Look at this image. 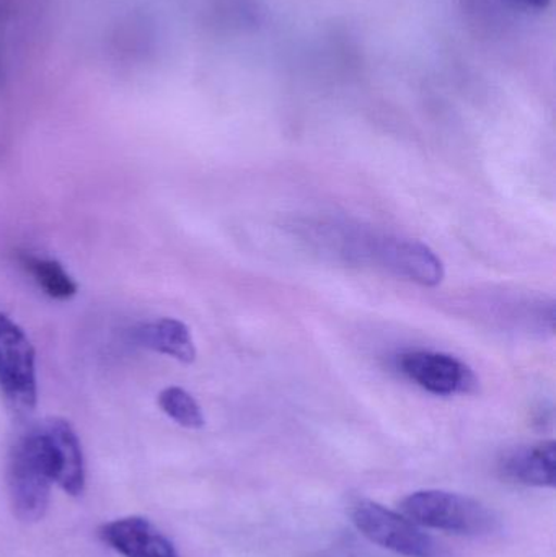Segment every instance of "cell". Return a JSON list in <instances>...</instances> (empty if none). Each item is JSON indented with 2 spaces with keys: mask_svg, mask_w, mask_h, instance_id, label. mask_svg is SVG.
Masks as SVG:
<instances>
[{
  "mask_svg": "<svg viewBox=\"0 0 556 557\" xmlns=\"http://www.w3.org/2000/svg\"><path fill=\"white\" fill-rule=\"evenodd\" d=\"M395 366L407 379L433 395H469L479 389L473 370L449 354L408 350L395 359Z\"/></svg>",
  "mask_w": 556,
  "mask_h": 557,
  "instance_id": "5",
  "label": "cell"
},
{
  "mask_svg": "<svg viewBox=\"0 0 556 557\" xmlns=\"http://www.w3.org/2000/svg\"><path fill=\"white\" fill-rule=\"evenodd\" d=\"M400 512L421 529L460 536L490 535L498 529V517L473 497L443 490H423L408 494Z\"/></svg>",
  "mask_w": 556,
  "mask_h": 557,
  "instance_id": "2",
  "label": "cell"
},
{
  "mask_svg": "<svg viewBox=\"0 0 556 557\" xmlns=\"http://www.w3.org/2000/svg\"><path fill=\"white\" fill-rule=\"evenodd\" d=\"M22 267L48 297L67 300L77 294V282L59 261L35 257V255H23Z\"/></svg>",
  "mask_w": 556,
  "mask_h": 557,
  "instance_id": "10",
  "label": "cell"
},
{
  "mask_svg": "<svg viewBox=\"0 0 556 557\" xmlns=\"http://www.w3.org/2000/svg\"><path fill=\"white\" fill-rule=\"evenodd\" d=\"M85 483L81 438L65 419L48 418L26 429L7 455V496L20 522L45 519L54 484L67 496L78 497Z\"/></svg>",
  "mask_w": 556,
  "mask_h": 557,
  "instance_id": "1",
  "label": "cell"
},
{
  "mask_svg": "<svg viewBox=\"0 0 556 557\" xmlns=\"http://www.w3.org/2000/svg\"><path fill=\"white\" fill-rule=\"evenodd\" d=\"M101 542L123 557H180L172 540L149 519L121 517L101 525Z\"/></svg>",
  "mask_w": 556,
  "mask_h": 557,
  "instance_id": "7",
  "label": "cell"
},
{
  "mask_svg": "<svg viewBox=\"0 0 556 557\" xmlns=\"http://www.w3.org/2000/svg\"><path fill=\"white\" fill-rule=\"evenodd\" d=\"M159 408L175 424L191 431L205 428L206 418L201 406L182 386H166L159 393Z\"/></svg>",
  "mask_w": 556,
  "mask_h": 557,
  "instance_id": "11",
  "label": "cell"
},
{
  "mask_svg": "<svg viewBox=\"0 0 556 557\" xmlns=\"http://www.w3.org/2000/svg\"><path fill=\"white\" fill-rule=\"evenodd\" d=\"M374 260L395 276L424 287H436L444 278V264L428 245L408 238H382L371 248Z\"/></svg>",
  "mask_w": 556,
  "mask_h": 557,
  "instance_id": "6",
  "label": "cell"
},
{
  "mask_svg": "<svg viewBox=\"0 0 556 557\" xmlns=\"http://www.w3.org/2000/svg\"><path fill=\"white\" fill-rule=\"evenodd\" d=\"M353 523L365 539L381 548L405 557H433V539L420 525L397 510L374 500H359L353 506Z\"/></svg>",
  "mask_w": 556,
  "mask_h": 557,
  "instance_id": "4",
  "label": "cell"
},
{
  "mask_svg": "<svg viewBox=\"0 0 556 557\" xmlns=\"http://www.w3.org/2000/svg\"><path fill=\"white\" fill-rule=\"evenodd\" d=\"M0 393L18 414L33 411L38 401L36 354L25 331L0 313Z\"/></svg>",
  "mask_w": 556,
  "mask_h": 557,
  "instance_id": "3",
  "label": "cell"
},
{
  "mask_svg": "<svg viewBox=\"0 0 556 557\" xmlns=\"http://www.w3.org/2000/svg\"><path fill=\"white\" fill-rule=\"evenodd\" d=\"M134 339L139 346L178 362L191 363L196 360V346L191 331L176 318H160V320L140 324L134 331Z\"/></svg>",
  "mask_w": 556,
  "mask_h": 557,
  "instance_id": "9",
  "label": "cell"
},
{
  "mask_svg": "<svg viewBox=\"0 0 556 557\" xmlns=\"http://www.w3.org/2000/svg\"><path fill=\"white\" fill-rule=\"evenodd\" d=\"M498 473L519 486L554 490L556 484V444L554 441L509 448L498 460Z\"/></svg>",
  "mask_w": 556,
  "mask_h": 557,
  "instance_id": "8",
  "label": "cell"
}]
</instances>
